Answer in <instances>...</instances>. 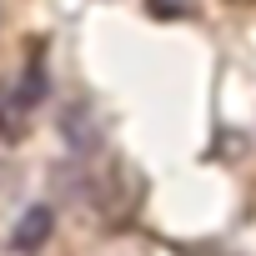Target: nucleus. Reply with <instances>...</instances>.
I'll return each mask as SVG.
<instances>
[{"instance_id":"4","label":"nucleus","mask_w":256,"mask_h":256,"mask_svg":"<svg viewBox=\"0 0 256 256\" xmlns=\"http://www.w3.org/2000/svg\"><path fill=\"white\" fill-rule=\"evenodd\" d=\"M20 131H26V106L20 100L6 106V96H0V141H20Z\"/></svg>"},{"instance_id":"6","label":"nucleus","mask_w":256,"mask_h":256,"mask_svg":"<svg viewBox=\"0 0 256 256\" xmlns=\"http://www.w3.org/2000/svg\"><path fill=\"white\" fill-rule=\"evenodd\" d=\"M196 256H226V251H196Z\"/></svg>"},{"instance_id":"3","label":"nucleus","mask_w":256,"mask_h":256,"mask_svg":"<svg viewBox=\"0 0 256 256\" xmlns=\"http://www.w3.org/2000/svg\"><path fill=\"white\" fill-rule=\"evenodd\" d=\"M10 96H16V100H20L26 110H30V106H40V100L50 96V86H46V70H40V60H30V66H26V80H20V86H16Z\"/></svg>"},{"instance_id":"1","label":"nucleus","mask_w":256,"mask_h":256,"mask_svg":"<svg viewBox=\"0 0 256 256\" xmlns=\"http://www.w3.org/2000/svg\"><path fill=\"white\" fill-rule=\"evenodd\" d=\"M50 231H56V211H50V206H30V211L16 221L10 246H16V251H40V246L50 241Z\"/></svg>"},{"instance_id":"5","label":"nucleus","mask_w":256,"mask_h":256,"mask_svg":"<svg viewBox=\"0 0 256 256\" xmlns=\"http://www.w3.org/2000/svg\"><path fill=\"white\" fill-rule=\"evenodd\" d=\"M146 10L156 20H186V16H196V0H146Z\"/></svg>"},{"instance_id":"2","label":"nucleus","mask_w":256,"mask_h":256,"mask_svg":"<svg viewBox=\"0 0 256 256\" xmlns=\"http://www.w3.org/2000/svg\"><path fill=\"white\" fill-rule=\"evenodd\" d=\"M60 136H66V146H70V151H80V156H86V151H96V146H100V126L90 120V110H86V106H66V110H60Z\"/></svg>"}]
</instances>
